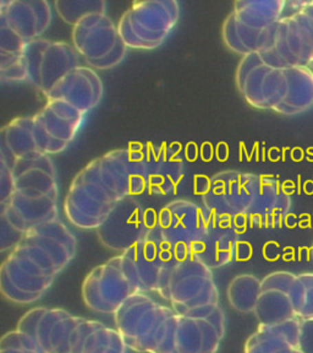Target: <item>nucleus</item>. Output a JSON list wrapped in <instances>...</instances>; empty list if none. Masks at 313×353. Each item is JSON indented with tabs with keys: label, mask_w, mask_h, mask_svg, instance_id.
I'll return each mask as SVG.
<instances>
[{
	"label": "nucleus",
	"mask_w": 313,
	"mask_h": 353,
	"mask_svg": "<svg viewBox=\"0 0 313 353\" xmlns=\"http://www.w3.org/2000/svg\"><path fill=\"white\" fill-rule=\"evenodd\" d=\"M121 256L124 270L140 292L157 293L158 296L179 261L175 249L157 223Z\"/></svg>",
	"instance_id": "7"
},
{
	"label": "nucleus",
	"mask_w": 313,
	"mask_h": 353,
	"mask_svg": "<svg viewBox=\"0 0 313 353\" xmlns=\"http://www.w3.org/2000/svg\"><path fill=\"white\" fill-rule=\"evenodd\" d=\"M311 254H312V258H313V245H312V248H311Z\"/></svg>",
	"instance_id": "35"
},
{
	"label": "nucleus",
	"mask_w": 313,
	"mask_h": 353,
	"mask_svg": "<svg viewBox=\"0 0 313 353\" xmlns=\"http://www.w3.org/2000/svg\"><path fill=\"white\" fill-rule=\"evenodd\" d=\"M72 46L96 70H109L127 58V48L119 30L107 14H92L72 30Z\"/></svg>",
	"instance_id": "11"
},
{
	"label": "nucleus",
	"mask_w": 313,
	"mask_h": 353,
	"mask_svg": "<svg viewBox=\"0 0 313 353\" xmlns=\"http://www.w3.org/2000/svg\"><path fill=\"white\" fill-rule=\"evenodd\" d=\"M0 353H43V351L32 336L15 329L1 337Z\"/></svg>",
	"instance_id": "30"
},
{
	"label": "nucleus",
	"mask_w": 313,
	"mask_h": 353,
	"mask_svg": "<svg viewBox=\"0 0 313 353\" xmlns=\"http://www.w3.org/2000/svg\"><path fill=\"white\" fill-rule=\"evenodd\" d=\"M55 10L63 21L76 26L83 19L92 14H107V1H55Z\"/></svg>",
	"instance_id": "29"
},
{
	"label": "nucleus",
	"mask_w": 313,
	"mask_h": 353,
	"mask_svg": "<svg viewBox=\"0 0 313 353\" xmlns=\"http://www.w3.org/2000/svg\"><path fill=\"white\" fill-rule=\"evenodd\" d=\"M299 279L303 281V286L306 288L305 296V305L303 312L300 314V319H313V272H305L300 274Z\"/></svg>",
	"instance_id": "31"
},
{
	"label": "nucleus",
	"mask_w": 313,
	"mask_h": 353,
	"mask_svg": "<svg viewBox=\"0 0 313 353\" xmlns=\"http://www.w3.org/2000/svg\"><path fill=\"white\" fill-rule=\"evenodd\" d=\"M301 319L288 320L277 325H261L250 335L244 353H296Z\"/></svg>",
	"instance_id": "26"
},
{
	"label": "nucleus",
	"mask_w": 313,
	"mask_h": 353,
	"mask_svg": "<svg viewBox=\"0 0 313 353\" xmlns=\"http://www.w3.org/2000/svg\"><path fill=\"white\" fill-rule=\"evenodd\" d=\"M146 192L142 145L113 150L74 178L64 201L66 219L80 230H97L121 200Z\"/></svg>",
	"instance_id": "1"
},
{
	"label": "nucleus",
	"mask_w": 313,
	"mask_h": 353,
	"mask_svg": "<svg viewBox=\"0 0 313 353\" xmlns=\"http://www.w3.org/2000/svg\"><path fill=\"white\" fill-rule=\"evenodd\" d=\"M242 97L257 110H274L285 114L290 96V69L266 64L259 53L245 55L235 75Z\"/></svg>",
	"instance_id": "10"
},
{
	"label": "nucleus",
	"mask_w": 313,
	"mask_h": 353,
	"mask_svg": "<svg viewBox=\"0 0 313 353\" xmlns=\"http://www.w3.org/2000/svg\"><path fill=\"white\" fill-rule=\"evenodd\" d=\"M179 314L149 293H136L114 314L127 348L138 353H174Z\"/></svg>",
	"instance_id": "4"
},
{
	"label": "nucleus",
	"mask_w": 313,
	"mask_h": 353,
	"mask_svg": "<svg viewBox=\"0 0 313 353\" xmlns=\"http://www.w3.org/2000/svg\"><path fill=\"white\" fill-rule=\"evenodd\" d=\"M292 210V198L277 178L259 176V188L246 215L248 226L277 228Z\"/></svg>",
	"instance_id": "24"
},
{
	"label": "nucleus",
	"mask_w": 313,
	"mask_h": 353,
	"mask_svg": "<svg viewBox=\"0 0 313 353\" xmlns=\"http://www.w3.org/2000/svg\"><path fill=\"white\" fill-rule=\"evenodd\" d=\"M175 0L136 1L118 22V30L127 48L153 50L164 43L180 19Z\"/></svg>",
	"instance_id": "8"
},
{
	"label": "nucleus",
	"mask_w": 313,
	"mask_h": 353,
	"mask_svg": "<svg viewBox=\"0 0 313 353\" xmlns=\"http://www.w3.org/2000/svg\"><path fill=\"white\" fill-rule=\"evenodd\" d=\"M147 193L166 196L176 193L185 176L182 150L176 145H142Z\"/></svg>",
	"instance_id": "20"
},
{
	"label": "nucleus",
	"mask_w": 313,
	"mask_h": 353,
	"mask_svg": "<svg viewBox=\"0 0 313 353\" xmlns=\"http://www.w3.org/2000/svg\"><path fill=\"white\" fill-rule=\"evenodd\" d=\"M226 332V313L220 305L209 314L179 315L174 353H217Z\"/></svg>",
	"instance_id": "19"
},
{
	"label": "nucleus",
	"mask_w": 313,
	"mask_h": 353,
	"mask_svg": "<svg viewBox=\"0 0 313 353\" xmlns=\"http://www.w3.org/2000/svg\"><path fill=\"white\" fill-rule=\"evenodd\" d=\"M75 234L56 217L28 232L0 268V288L11 303L39 302L76 256Z\"/></svg>",
	"instance_id": "2"
},
{
	"label": "nucleus",
	"mask_w": 313,
	"mask_h": 353,
	"mask_svg": "<svg viewBox=\"0 0 313 353\" xmlns=\"http://www.w3.org/2000/svg\"><path fill=\"white\" fill-rule=\"evenodd\" d=\"M244 244L240 242V228L234 221L212 216L207 234L196 245L193 255L213 270L242 259Z\"/></svg>",
	"instance_id": "22"
},
{
	"label": "nucleus",
	"mask_w": 313,
	"mask_h": 353,
	"mask_svg": "<svg viewBox=\"0 0 313 353\" xmlns=\"http://www.w3.org/2000/svg\"><path fill=\"white\" fill-rule=\"evenodd\" d=\"M32 117H19L1 129L0 160L11 162L30 154H41L32 137Z\"/></svg>",
	"instance_id": "27"
},
{
	"label": "nucleus",
	"mask_w": 313,
	"mask_h": 353,
	"mask_svg": "<svg viewBox=\"0 0 313 353\" xmlns=\"http://www.w3.org/2000/svg\"><path fill=\"white\" fill-rule=\"evenodd\" d=\"M299 351L301 353H313V319H301Z\"/></svg>",
	"instance_id": "32"
},
{
	"label": "nucleus",
	"mask_w": 313,
	"mask_h": 353,
	"mask_svg": "<svg viewBox=\"0 0 313 353\" xmlns=\"http://www.w3.org/2000/svg\"><path fill=\"white\" fill-rule=\"evenodd\" d=\"M136 293L141 292L124 270L121 254L94 268L83 280V302L99 314H116Z\"/></svg>",
	"instance_id": "14"
},
{
	"label": "nucleus",
	"mask_w": 313,
	"mask_h": 353,
	"mask_svg": "<svg viewBox=\"0 0 313 353\" xmlns=\"http://www.w3.org/2000/svg\"><path fill=\"white\" fill-rule=\"evenodd\" d=\"M66 353H127V346L116 329L80 316L67 339Z\"/></svg>",
	"instance_id": "25"
},
{
	"label": "nucleus",
	"mask_w": 313,
	"mask_h": 353,
	"mask_svg": "<svg viewBox=\"0 0 313 353\" xmlns=\"http://www.w3.org/2000/svg\"><path fill=\"white\" fill-rule=\"evenodd\" d=\"M286 6V1H237L223 23L226 47L242 57L259 53Z\"/></svg>",
	"instance_id": "9"
},
{
	"label": "nucleus",
	"mask_w": 313,
	"mask_h": 353,
	"mask_svg": "<svg viewBox=\"0 0 313 353\" xmlns=\"http://www.w3.org/2000/svg\"><path fill=\"white\" fill-rule=\"evenodd\" d=\"M262 280L251 274H241L231 280L226 296L231 308L241 314H251L255 312L259 294Z\"/></svg>",
	"instance_id": "28"
},
{
	"label": "nucleus",
	"mask_w": 313,
	"mask_h": 353,
	"mask_svg": "<svg viewBox=\"0 0 313 353\" xmlns=\"http://www.w3.org/2000/svg\"><path fill=\"white\" fill-rule=\"evenodd\" d=\"M28 69V83L47 94L55 83L72 72L80 64V54L72 44L50 41L33 39L21 52Z\"/></svg>",
	"instance_id": "16"
},
{
	"label": "nucleus",
	"mask_w": 313,
	"mask_h": 353,
	"mask_svg": "<svg viewBox=\"0 0 313 353\" xmlns=\"http://www.w3.org/2000/svg\"><path fill=\"white\" fill-rule=\"evenodd\" d=\"M212 216L204 206L177 199L162 208L157 225L175 249L177 259L191 256L198 243L207 234Z\"/></svg>",
	"instance_id": "15"
},
{
	"label": "nucleus",
	"mask_w": 313,
	"mask_h": 353,
	"mask_svg": "<svg viewBox=\"0 0 313 353\" xmlns=\"http://www.w3.org/2000/svg\"><path fill=\"white\" fill-rule=\"evenodd\" d=\"M160 297L179 315H206L219 307L213 270L191 255L176 263Z\"/></svg>",
	"instance_id": "5"
},
{
	"label": "nucleus",
	"mask_w": 313,
	"mask_h": 353,
	"mask_svg": "<svg viewBox=\"0 0 313 353\" xmlns=\"http://www.w3.org/2000/svg\"><path fill=\"white\" fill-rule=\"evenodd\" d=\"M155 223L153 211L146 209L138 196H129L116 205L96 232L102 245L122 254L140 242Z\"/></svg>",
	"instance_id": "17"
},
{
	"label": "nucleus",
	"mask_w": 313,
	"mask_h": 353,
	"mask_svg": "<svg viewBox=\"0 0 313 353\" xmlns=\"http://www.w3.org/2000/svg\"><path fill=\"white\" fill-rule=\"evenodd\" d=\"M296 279L297 275L289 271H275L264 277L253 312L261 325H277L299 318L290 299V291Z\"/></svg>",
	"instance_id": "21"
},
{
	"label": "nucleus",
	"mask_w": 313,
	"mask_h": 353,
	"mask_svg": "<svg viewBox=\"0 0 313 353\" xmlns=\"http://www.w3.org/2000/svg\"><path fill=\"white\" fill-rule=\"evenodd\" d=\"M305 296H306V288L303 286V281L297 276L296 281L292 285V291H290V299H292V305L296 312L297 316H300L303 312V305H305Z\"/></svg>",
	"instance_id": "33"
},
{
	"label": "nucleus",
	"mask_w": 313,
	"mask_h": 353,
	"mask_svg": "<svg viewBox=\"0 0 313 353\" xmlns=\"http://www.w3.org/2000/svg\"><path fill=\"white\" fill-rule=\"evenodd\" d=\"M103 90V83L96 70L80 65L61 77L45 97L63 101L87 114L99 105Z\"/></svg>",
	"instance_id": "23"
},
{
	"label": "nucleus",
	"mask_w": 313,
	"mask_h": 353,
	"mask_svg": "<svg viewBox=\"0 0 313 353\" xmlns=\"http://www.w3.org/2000/svg\"><path fill=\"white\" fill-rule=\"evenodd\" d=\"M0 163L11 173L10 195L0 201V249L10 252L28 232L59 217V184L54 162L47 154Z\"/></svg>",
	"instance_id": "3"
},
{
	"label": "nucleus",
	"mask_w": 313,
	"mask_h": 353,
	"mask_svg": "<svg viewBox=\"0 0 313 353\" xmlns=\"http://www.w3.org/2000/svg\"><path fill=\"white\" fill-rule=\"evenodd\" d=\"M85 117V113L63 101L48 99L42 110L32 116V137L39 152L52 156L67 149Z\"/></svg>",
	"instance_id": "18"
},
{
	"label": "nucleus",
	"mask_w": 313,
	"mask_h": 353,
	"mask_svg": "<svg viewBox=\"0 0 313 353\" xmlns=\"http://www.w3.org/2000/svg\"><path fill=\"white\" fill-rule=\"evenodd\" d=\"M295 11L275 23L259 54L274 68L308 66L313 61V1L295 3Z\"/></svg>",
	"instance_id": "6"
},
{
	"label": "nucleus",
	"mask_w": 313,
	"mask_h": 353,
	"mask_svg": "<svg viewBox=\"0 0 313 353\" xmlns=\"http://www.w3.org/2000/svg\"><path fill=\"white\" fill-rule=\"evenodd\" d=\"M53 12L48 1L0 3V54H21L23 47L41 39L52 23Z\"/></svg>",
	"instance_id": "13"
},
{
	"label": "nucleus",
	"mask_w": 313,
	"mask_h": 353,
	"mask_svg": "<svg viewBox=\"0 0 313 353\" xmlns=\"http://www.w3.org/2000/svg\"><path fill=\"white\" fill-rule=\"evenodd\" d=\"M308 68H310V69H311V70H312L313 72V61L312 63H311V64H310V65H308Z\"/></svg>",
	"instance_id": "34"
},
{
	"label": "nucleus",
	"mask_w": 313,
	"mask_h": 353,
	"mask_svg": "<svg viewBox=\"0 0 313 353\" xmlns=\"http://www.w3.org/2000/svg\"><path fill=\"white\" fill-rule=\"evenodd\" d=\"M259 176L239 171L217 173L209 179L202 195L204 208L211 216L233 220L241 230L248 225L246 215L257 192Z\"/></svg>",
	"instance_id": "12"
}]
</instances>
